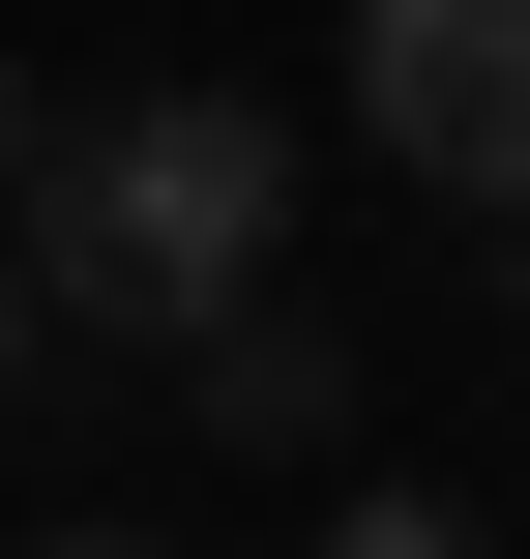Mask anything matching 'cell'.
Listing matches in <instances>:
<instances>
[{"instance_id": "52a82bcc", "label": "cell", "mask_w": 530, "mask_h": 559, "mask_svg": "<svg viewBox=\"0 0 530 559\" xmlns=\"http://www.w3.org/2000/svg\"><path fill=\"white\" fill-rule=\"evenodd\" d=\"M30 559H148V531H30Z\"/></svg>"}, {"instance_id": "8992f818", "label": "cell", "mask_w": 530, "mask_h": 559, "mask_svg": "<svg viewBox=\"0 0 530 559\" xmlns=\"http://www.w3.org/2000/svg\"><path fill=\"white\" fill-rule=\"evenodd\" d=\"M30 354H59V324H30V236H0V383H30Z\"/></svg>"}, {"instance_id": "6da1fadb", "label": "cell", "mask_w": 530, "mask_h": 559, "mask_svg": "<svg viewBox=\"0 0 530 559\" xmlns=\"http://www.w3.org/2000/svg\"><path fill=\"white\" fill-rule=\"evenodd\" d=\"M30 324H89V354H207L266 265H295V118L266 88H118V118H59L30 147Z\"/></svg>"}, {"instance_id": "7a4b0ae2", "label": "cell", "mask_w": 530, "mask_h": 559, "mask_svg": "<svg viewBox=\"0 0 530 559\" xmlns=\"http://www.w3.org/2000/svg\"><path fill=\"white\" fill-rule=\"evenodd\" d=\"M354 118H384V177L530 206V0H354Z\"/></svg>"}, {"instance_id": "3957f363", "label": "cell", "mask_w": 530, "mask_h": 559, "mask_svg": "<svg viewBox=\"0 0 530 559\" xmlns=\"http://www.w3.org/2000/svg\"><path fill=\"white\" fill-rule=\"evenodd\" d=\"M177 413H207V442H325V413H354V324H325V295H236V324L177 354Z\"/></svg>"}, {"instance_id": "277c9868", "label": "cell", "mask_w": 530, "mask_h": 559, "mask_svg": "<svg viewBox=\"0 0 530 559\" xmlns=\"http://www.w3.org/2000/svg\"><path fill=\"white\" fill-rule=\"evenodd\" d=\"M325 559H502V531H472V501H354Z\"/></svg>"}, {"instance_id": "5b68a950", "label": "cell", "mask_w": 530, "mask_h": 559, "mask_svg": "<svg viewBox=\"0 0 530 559\" xmlns=\"http://www.w3.org/2000/svg\"><path fill=\"white\" fill-rule=\"evenodd\" d=\"M30 147H59V118H30V59H0V206H30Z\"/></svg>"}]
</instances>
